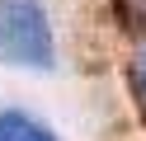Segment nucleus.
<instances>
[{"label": "nucleus", "mask_w": 146, "mask_h": 141, "mask_svg": "<svg viewBox=\"0 0 146 141\" xmlns=\"http://www.w3.org/2000/svg\"><path fill=\"white\" fill-rule=\"evenodd\" d=\"M0 56L33 71H47L57 61L52 24L38 0H0Z\"/></svg>", "instance_id": "obj_1"}, {"label": "nucleus", "mask_w": 146, "mask_h": 141, "mask_svg": "<svg viewBox=\"0 0 146 141\" xmlns=\"http://www.w3.org/2000/svg\"><path fill=\"white\" fill-rule=\"evenodd\" d=\"M0 141H57V136H52L38 118L5 108V113H0Z\"/></svg>", "instance_id": "obj_2"}, {"label": "nucleus", "mask_w": 146, "mask_h": 141, "mask_svg": "<svg viewBox=\"0 0 146 141\" xmlns=\"http://www.w3.org/2000/svg\"><path fill=\"white\" fill-rule=\"evenodd\" d=\"M137 85H141V99H146V52H141V61H137Z\"/></svg>", "instance_id": "obj_3"}, {"label": "nucleus", "mask_w": 146, "mask_h": 141, "mask_svg": "<svg viewBox=\"0 0 146 141\" xmlns=\"http://www.w3.org/2000/svg\"><path fill=\"white\" fill-rule=\"evenodd\" d=\"M141 9H146V0H141Z\"/></svg>", "instance_id": "obj_4"}]
</instances>
